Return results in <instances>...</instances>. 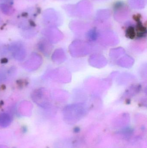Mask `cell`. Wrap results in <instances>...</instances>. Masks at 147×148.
<instances>
[{
    "label": "cell",
    "mask_w": 147,
    "mask_h": 148,
    "mask_svg": "<svg viewBox=\"0 0 147 148\" xmlns=\"http://www.w3.org/2000/svg\"><path fill=\"white\" fill-rule=\"evenodd\" d=\"M11 117L7 113H2L0 114V126L2 127H6L11 123Z\"/></svg>",
    "instance_id": "cell-1"
}]
</instances>
